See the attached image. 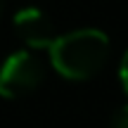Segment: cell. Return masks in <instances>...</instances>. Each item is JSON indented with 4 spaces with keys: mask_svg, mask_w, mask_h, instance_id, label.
<instances>
[{
    "mask_svg": "<svg viewBox=\"0 0 128 128\" xmlns=\"http://www.w3.org/2000/svg\"><path fill=\"white\" fill-rule=\"evenodd\" d=\"M48 52L60 76L69 81H86L104 66L109 57V38L97 28H78L57 36Z\"/></svg>",
    "mask_w": 128,
    "mask_h": 128,
    "instance_id": "1",
    "label": "cell"
},
{
    "mask_svg": "<svg viewBox=\"0 0 128 128\" xmlns=\"http://www.w3.org/2000/svg\"><path fill=\"white\" fill-rule=\"evenodd\" d=\"M43 76H45L43 62L33 52H12L0 66V97L17 100L28 95L43 83Z\"/></svg>",
    "mask_w": 128,
    "mask_h": 128,
    "instance_id": "2",
    "label": "cell"
},
{
    "mask_svg": "<svg viewBox=\"0 0 128 128\" xmlns=\"http://www.w3.org/2000/svg\"><path fill=\"white\" fill-rule=\"evenodd\" d=\"M12 22H14L17 36L33 50H48L57 38L50 17L38 7H22L14 14Z\"/></svg>",
    "mask_w": 128,
    "mask_h": 128,
    "instance_id": "3",
    "label": "cell"
},
{
    "mask_svg": "<svg viewBox=\"0 0 128 128\" xmlns=\"http://www.w3.org/2000/svg\"><path fill=\"white\" fill-rule=\"evenodd\" d=\"M112 128H128V102L114 112V116H112Z\"/></svg>",
    "mask_w": 128,
    "mask_h": 128,
    "instance_id": "4",
    "label": "cell"
},
{
    "mask_svg": "<svg viewBox=\"0 0 128 128\" xmlns=\"http://www.w3.org/2000/svg\"><path fill=\"white\" fill-rule=\"evenodd\" d=\"M119 78H121L124 92H126V97H128V50H126L124 60H121V66H119Z\"/></svg>",
    "mask_w": 128,
    "mask_h": 128,
    "instance_id": "5",
    "label": "cell"
},
{
    "mask_svg": "<svg viewBox=\"0 0 128 128\" xmlns=\"http://www.w3.org/2000/svg\"><path fill=\"white\" fill-rule=\"evenodd\" d=\"M0 14H2V0H0Z\"/></svg>",
    "mask_w": 128,
    "mask_h": 128,
    "instance_id": "6",
    "label": "cell"
}]
</instances>
